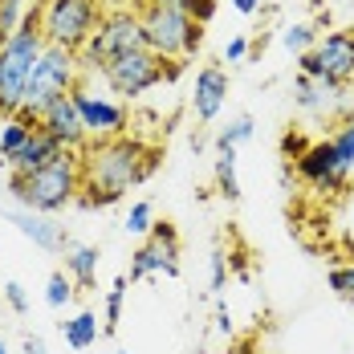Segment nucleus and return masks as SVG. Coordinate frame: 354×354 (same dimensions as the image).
I'll use <instances>...</instances> for the list:
<instances>
[{"mask_svg": "<svg viewBox=\"0 0 354 354\" xmlns=\"http://www.w3.org/2000/svg\"><path fill=\"white\" fill-rule=\"evenodd\" d=\"M82 208H110L155 171V151L131 135L90 139L82 151Z\"/></svg>", "mask_w": 354, "mask_h": 354, "instance_id": "1", "label": "nucleus"}, {"mask_svg": "<svg viewBox=\"0 0 354 354\" xmlns=\"http://www.w3.org/2000/svg\"><path fill=\"white\" fill-rule=\"evenodd\" d=\"M8 196L17 200V208H29L41 216L66 212L82 196V155L62 151L33 176H8Z\"/></svg>", "mask_w": 354, "mask_h": 354, "instance_id": "2", "label": "nucleus"}, {"mask_svg": "<svg viewBox=\"0 0 354 354\" xmlns=\"http://www.w3.org/2000/svg\"><path fill=\"white\" fill-rule=\"evenodd\" d=\"M139 25H142V41L155 57L179 66L183 57H192L204 41V29L187 17V8H171V4H151L142 0L139 8Z\"/></svg>", "mask_w": 354, "mask_h": 354, "instance_id": "3", "label": "nucleus"}, {"mask_svg": "<svg viewBox=\"0 0 354 354\" xmlns=\"http://www.w3.org/2000/svg\"><path fill=\"white\" fill-rule=\"evenodd\" d=\"M37 12L12 37L0 41V114H17V110L25 106L29 77H33V66H37V57H41V49H45V37L37 29Z\"/></svg>", "mask_w": 354, "mask_h": 354, "instance_id": "4", "label": "nucleus"}, {"mask_svg": "<svg viewBox=\"0 0 354 354\" xmlns=\"http://www.w3.org/2000/svg\"><path fill=\"white\" fill-rule=\"evenodd\" d=\"M82 82V66H77V53L73 49H62V45H45L41 57L33 66V77H29V90H25V106L17 114H25L29 122H37V114L49 106L53 98H66L73 94V86Z\"/></svg>", "mask_w": 354, "mask_h": 354, "instance_id": "5", "label": "nucleus"}, {"mask_svg": "<svg viewBox=\"0 0 354 354\" xmlns=\"http://www.w3.org/2000/svg\"><path fill=\"white\" fill-rule=\"evenodd\" d=\"M102 21L98 0H41L37 12V29L45 37V45H62V49H82Z\"/></svg>", "mask_w": 354, "mask_h": 354, "instance_id": "6", "label": "nucleus"}, {"mask_svg": "<svg viewBox=\"0 0 354 354\" xmlns=\"http://www.w3.org/2000/svg\"><path fill=\"white\" fill-rule=\"evenodd\" d=\"M131 49H147V41H142V25H139V12H106L102 21H98V29L94 37L77 49V66H82V77L86 73H98L106 62L114 57H122V53H131Z\"/></svg>", "mask_w": 354, "mask_h": 354, "instance_id": "7", "label": "nucleus"}, {"mask_svg": "<svg viewBox=\"0 0 354 354\" xmlns=\"http://www.w3.org/2000/svg\"><path fill=\"white\" fill-rule=\"evenodd\" d=\"M293 106L310 122L342 127L354 118V86L351 82H330V77H306L297 73L293 82Z\"/></svg>", "mask_w": 354, "mask_h": 354, "instance_id": "8", "label": "nucleus"}, {"mask_svg": "<svg viewBox=\"0 0 354 354\" xmlns=\"http://www.w3.org/2000/svg\"><path fill=\"white\" fill-rule=\"evenodd\" d=\"M98 73L106 77V86L114 90V94H122V98L131 102V98H142L147 90H155L159 82L176 77L179 66L163 62V57H155L151 49H131V53H122V57L106 62Z\"/></svg>", "mask_w": 354, "mask_h": 354, "instance_id": "9", "label": "nucleus"}, {"mask_svg": "<svg viewBox=\"0 0 354 354\" xmlns=\"http://www.w3.org/2000/svg\"><path fill=\"white\" fill-rule=\"evenodd\" d=\"M293 159H297V163H293V167H297V179H301L310 192H318V196H342V192L354 183V176L338 163L330 139L306 142Z\"/></svg>", "mask_w": 354, "mask_h": 354, "instance_id": "10", "label": "nucleus"}, {"mask_svg": "<svg viewBox=\"0 0 354 354\" xmlns=\"http://www.w3.org/2000/svg\"><path fill=\"white\" fill-rule=\"evenodd\" d=\"M297 70L306 77H330V82H354V29H334L314 41L310 53L297 57Z\"/></svg>", "mask_w": 354, "mask_h": 354, "instance_id": "11", "label": "nucleus"}, {"mask_svg": "<svg viewBox=\"0 0 354 354\" xmlns=\"http://www.w3.org/2000/svg\"><path fill=\"white\" fill-rule=\"evenodd\" d=\"M151 273L179 277V232L167 220H155L151 232L142 236V245L131 252V277L127 281H142Z\"/></svg>", "mask_w": 354, "mask_h": 354, "instance_id": "12", "label": "nucleus"}, {"mask_svg": "<svg viewBox=\"0 0 354 354\" xmlns=\"http://www.w3.org/2000/svg\"><path fill=\"white\" fill-rule=\"evenodd\" d=\"M73 106H77V118H82V131L86 139H114V135H127V106L114 102L106 94H94L86 82L73 86Z\"/></svg>", "mask_w": 354, "mask_h": 354, "instance_id": "13", "label": "nucleus"}, {"mask_svg": "<svg viewBox=\"0 0 354 354\" xmlns=\"http://www.w3.org/2000/svg\"><path fill=\"white\" fill-rule=\"evenodd\" d=\"M37 127L49 135V139H57L66 151H82L86 147V131H82V118H77V106H73V98H53L49 106L37 114Z\"/></svg>", "mask_w": 354, "mask_h": 354, "instance_id": "14", "label": "nucleus"}, {"mask_svg": "<svg viewBox=\"0 0 354 354\" xmlns=\"http://www.w3.org/2000/svg\"><path fill=\"white\" fill-rule=\"evenodd\" d=\"M4 220H8L21 236H29L37 248H45V252H66V248L73 245L70 232H66L62 224H53L49 216H41V212H29V208H8Z\"/></svg>", "mask_w": 354, "mask_h": 354, "instance_id": "15", "label": "nucleus"}, {"mask_svg": "<svg viewBox=\"0 0 354 354\" xmlns=\"http://www.w3.org/2000/svg\"><path fill=\"white\" fill-rule=\"evenodd\" d=\"M224 102H228V73L220 66H204L196 73V86H192V114H196V122H204V127L216 122Z\"/></svg>", "mask_w": 354, "mask_h": 354, "instance_id": "16", "label": "nucleus"}, {"mask_svg": "<svg viewBox=\"0 0 354 354\" xmlns=\"http://www.w3.org/2000/svg\"><path fill=\"white\" fill-rule=\"evenodd\" d=\"M62 151H66L62 142L49 139V135H45L41 127H37L33 135L25 139V147H21V151H17L12 159H8V176H33V171H41V167L49 163V159H57Z\"/></svg>", "mask_w": 354, "mask_h": 354, "instance_id": "17", "label": "nucleus"}, {"mask_svg": "<svg viewBox=\"0 0 354 354\" xmlns=\"http://www.w3.org/2000/svg\"><path fill=\"white\" fill-rule=\"evenodd\" d=\"M62 257H66V277H70L73 285L90 289V285L98 281V261H102V252L94 245H70Z\"/></svg>", "mask_w": 354, "mask_h": 354, "instance_id": "18", "label": "nucleus"}, {"mask_svg": "<svg viewBox=\"0 0 354 354\" xmlns=\"http://www.w3.org/2000/svg\"><path fill=\"white\" fill-rule=\"evenodd\" d=\"M37 131V122H29L25 114H0V163L8 167V159L25 147V139Z\"/></svg>", "mask_w": 354, "mask_h": 354, "instance_id": "19", "label": "nucleus"}, {"mask_svg": "<svg viewBox=\"0 0 354 354\" xmlns=\"http://www.w3.org/2000/svg\"><path fill=\"white\" fill-rule=\"evenodd\" d=\"M62 334H66V346H70V351H90V346L102 338L98 314H94V310H82V314H73L70 322H62Z\"/></svg>", "mask_w": 354, "mask_h": 354, "instance_id": "20", "label": "nucleus"}, {"mask_svg": "<svg viewBox=\"0 0 354 354\" xmlns=\"http://www.w3.org/2000/svg\"><path fill=\"white\" fill-rule=\"evenodd\" d=\"M216 187H220V196L228 200V204H236L241 200V176H236V151H220L216 155Z\"/></svg>", "mask_w": 354, "mask_h": 354, "instance_id": "21", "label": "nucleus"}, {"mask_svg": "<svg viewBox=\"0 0 354 354\" xmlns=\"http://www.w3.org/2000/svg\"><path fill=\"white\" fill-rule=\"evenodd\" d=\"M37 8H41V4H33V0H0V41L17 33Z\"/></svg>", "mask_w": 354, "mask_h": 354, "instance_id": "22", "label": "nucleus"}, {"mask_svg": "<svg viewBox=\"0 0 354 354\" xmlns=\"http://www.w3.org/2000/svg\"><path fill=\"white\" fill-rule=\"evenodd\" d=\"M318 29L310 25V21H293V25H285L281 29V45L285 53H293V57H301V53H310L314 49V41H318Z\"/></svg>", "mask_w": 354, "mask_h": 354, "instance_id": "23", "label": "nucleus"}, {"mask_svg": "<svg viewBox=\"0 0 354 354\" xmlns=\"http://www.w3.org/2000/svg\"><path fill=\"white\" fill-rule=\"evenodd\" d=\"M257 135V122H252V114H236L220 135H216V151H236V147H245L248 139Z\"/></svg>", "mask_w": 354, "mask_h": 354, "instance_id": "24", "label": "nucleus"}, {"mask_svg": "<svg viewBox=\"0 0 354 354\" xmlns=\"http://www.w3.org/2000/svg\"><path fill=\"white\" fill-rule=\"evenodd\" d=\"M127 277H114L106 289V314H102V334H114L118 322H122V301H127Z\"/></svg>", "mask_w": 354, "mask_h": 354, "instance_id": "25", "label": "nucleus"}, {"mask_svg": "<svg viewBox=\"0 0 354 354\" xmlns=\"http://www.w3.org/2000/svg\"><path fill=\"white\" fill-rule=\"evenodd\" d=\"M151 224H155V204H151V200H135L131 212H127V220H122V232L135 236V241H142V236L151 232Z\"/></svg>", "mask_w": 354, "mask_h": 354, "instance_id": "26", "label": "nucleus"}, {"mask_svg": "<svg viewBox=\"0 0 354 354\" xmlns=\"http://www.w3.org/2000/svg\"><path fill=\"white\" fill-rule=\"evenodd\" d=\"M73 301V281L66 277V269H53L49 281H45V306L49 310H66Z\"/></svg>", "mask_w": 354, "mask_h": 354, "instance_id": "27", "label": "nucleus"}, {"mask_svg": "<svg viewBox=\"0 0 354 354\" xmlns=\"http://www.w3.org/2000/svg\"><path fill=\"white\" fill-rule=\"evenodd\" d=\"M330 147H334L338 163H342V167L354 176V118H351V122H342V127L330 135Z\"/></svg>", "mask_w": 354, "mask_h": 354, "instance_id": "28", "label": "nucleus"}, {"mask_svg": "<svg viewBox=\"0 0 354 354\" xmlns=\"http://www.w3.org/2000/svg\"><path fill=\"white\" fill-rule=\"evenodd\" d=\"M326 285L342 297V301H354V261H342L326 273Z\"/></svg>", "mask_w": 354, "mask_h": 354, "instance_id": "29", "label": "nucleus"}, {"mask_svg": "<svg viewBox=\"0 0 354 354\" xmlns=\"http://www.w3.org/2000/svg\"><path fill=\"white\" fill-rule=\"evenodd\" d=\"M338 232H342L346 248L354 252V183L342 192V204H338Z\"/></svg>", "mask_w": 354, "mask_h": 354, "instance_id": "30", "label": "nucleus"}, {"mask_svg": "<svg viewBox=\"0 0 354 354\" xmlns=\"http://www.w3.org/2000/svg\"><path fill=\"white\" fill-rule=\"evenodd\" d=\"M224 277H228V269H224V252L216 248L212 257H208V289H212L216 297L224 293Z\"/></svg>", "mask_w": 354, "mask_h": 354, "instance_id": "31", "label": "nucleus"}, {"mask_svg": "<svg viewBox=\"0 0 354 354\" xmlns=\"http://www.w3.org/2000/svg\"><path fill=\"white\" fill-rule=\"evenodd\" d=\"M4 301H8V310L12 314H29V297H25V285L21 281H4Z\"/></svg>", "mask_w": 354, "mask_h": 354, "instance_id": "32", "label": "nucleus"}, {"mask_svg": "<svg viewBox=\"0 0 354 354\" xmlns=\"http://www.w3.org/2000/svg\"><path fill=\"white\" fill-rule=\"evenodd\" d=\"M187 17H192L200 29H204V25L216 17V0H192V4H187Z\"/></svg>", "mask_w": 354, "mask_h": 354, "instance_id": "33", "label": "nucleus"}, {"mask_svg": "<svg viewBox=\"0 0 354 354\" xmlns=\"http://www.w3.org/2000/svg\"><path fill=\"white\" fill-rule=\"evenodd\" d=\"M248 49H252V41H248V37H232V41L224 45V62H245Z\"/></svg>", "mask_w": 354, "mask_h": 354, "instance_id": "34", "label": "nucleus"}, {"mask_svg": "<svg viewBox=\"0 0 354 354\" xmlns=\"http://www.w3.org/2000/svg\"><path fill=\"white\" fill-rule=\"evenodd\" d=\"M216 334H232V310L224 297H216Z\"/></svg>", "mask_w": 354, "mask_h": 354, "instance_id": "35", "label": "nucleus"}, {"mask_svg": "<svg viewBox=\"0 0 354 354\" xmlns=\"http://www.w3.org/2000/svg\"><path fill=\"white\" fill-rule=\"evenodd\" d=\"M21 354H49V346H45V338H41V334H25Z\"/></svg>", "mask_w": 354, "mask_h": 354, "instance_id": "36", "label": "nucleus"}, {"mask_svg": "<svg viewBox=\"0 0 354 354\" xmlns=\"http://www.w3.org/2000/svg\"><path fill=\"white\" fill-rule=\"evenodd\" d=\"M228 4H232L241 17H252V12H261V4H265V0H228Z\"/></svg>", "mask_w": 354, "mask_h": 354, "instance_id": "37", "label": "nucleus"}, {"mask_svg": "<svg viewBox=\"0 0 354 354\" xmlns=\"http://www.w3.org/2000/svg\"><path fill=\"white\" fill-rule=\"evenodd\" d=\"M151 4H171V8H187L192 0H151Z\"/></svg>", "mask_w": 354, "mask_h": 354, "instance_id": "38", "label": "nucleus"}, {"mask_svg": "<svg viewBox=\"0 0 354 354\" xmlns=\"http://www.w3.org/2000/svg\"><path fill=\"white\" fill-rule=\"evenodd\" d=\"M0 354H8V346H4V338H0Z\"/></svg>", "mask_w": 354, "mask_h": 354, "instance_id": "39", "label": "nucleus"}, {"mask_svg": "<svg viewBox=\"0 0 354 354\" xmlns=\"http://www.w3.org/2000/svg\"><path fill=\"white\" fill-rule=\"evenodd\" d=\"M118 354H131V351H118Z\"/></svg>", "mask_w": 354, "mask_h": 354, "instance_id": "40", "label": "nucleus"}]
</instances>
